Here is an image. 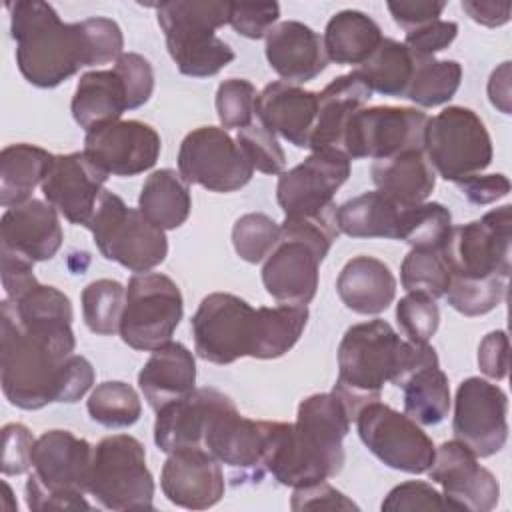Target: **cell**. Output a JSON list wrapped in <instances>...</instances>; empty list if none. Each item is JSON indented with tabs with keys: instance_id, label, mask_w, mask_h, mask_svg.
<instances>
[{
	"instance_id": "6da1fadb",
	"label": "cell",
	"mask_w": 512,
	"mask_h": 512,
	"mask_svg": "<svg viewBox=\"0 0 512 512\" xmlns=\"http://www.w3.org/2000/svg\"><path fill=\"white\" fill-rule=\"evenodd\" d=\"M70 298L38 284L20 300L0 304V384L22 410L78 402L94 384L88 358L74 354Z\"/></svg>"
},
{
	"instance_id": "7a4b0ae2",
	"label": "cell",
	"mask_w": 512,
	"mask_h": 512,
	"mask_svg": "<svg viewBox=\"0 0 512 512\" xmlns=\"http://www.w3.org/2000/svg\"><path fill=\"white\" fill-rule=\"evenodd\" d=\"M352 416L334 392L312 394L298 404L296 422H270L266 472L282 486L300 488L340 474L344 436Z\"/></svg>"
},
{
	"instance_id": "3957f363",
	"label": "cell",
	"mask_w": 512,
	"mask_h": 512,
	"mask_svg": "<svg viewBox=\"0 0 512 512\" xmlns=\"http://www.w3.org/2000/svg\"><path fill=\"white\" fill-rule=\"evenodd\" d=\"M430 364H438V354L430 344L402 340L386 320L374 318L344 332L332 392L356 420L362 406L380 400L384 384L400 388L414 370Z\"/></svg>"
},
{
	"instance_id": "277c9868",
	"label": "cell",
	"mask_w": 512,
	"mask_h": 512,
	"mask_svg": "<svg viewBox=\"0 0 512 512\" xmlns=\"http://www.w3.org/2000/svg\"><path fill=\"white\" fill-rule=\"evenodd\" d=\"M6 8L16 42V64L32 86L56 88L80 68L100 66L90 18L62 22L58 12L42 0H18Z\"/></svg>"
},
{
	"instance_id": "5b68a950",
	"label": "cell",
	"mask_w": 512,
	"mask_h": 512,
	"mask_svg": "<svg viewBox=\"0 0 512 512\" xmlns=\"http://www.w3.org/2000/svg\"><path fill=\"white\" fill-rule=\"evenodd\" d=\"M336 208L280 224V240L262 266L264 288L278 304L306 306L316 296L318 268L340 234Z\"/></svg>"
},
{
	"instance_id": "8992f818",
	"label": "cell",
	"mask_w": 512,
	"mask_h": 512,
	"mask_svg": "<svg viewBox=\"0 0 512 512\" xmlns=\"http://www.w3.org/2000/svg\"><path fill=\"white\" fill-rule=\"evenodd\" d=\"M158 26L166 48L184 76L208 78L234 60L228 42L216 36V28L228 24L230 2L224 0H168L156 4Z\"/></svg>"
},
{
	"instance_id": "52a82bcc",
	"label": "cell",
	"mask_w": 512,
	"mask_h": 512,
	"mask_svg": "<svg viewBox=\"0 0 512 512\" xmlns=\"http://www.w3.org/2000/svg\"><path fill=\"white\" fill-rule=\"evenodd\" d=\"M92 452L94 446L70 430L42 432L32 448V470L24 486L26 506L32 512L90 510L92 504L84 494Z\"/></svg>"
},
{
	"instance_id": "ba28073f",
	"label": "cell",
	"mask_w": 512,
	"mask_h": 512,
	"mask_svg": "<svg viewBox=\"0 0 512 512\" xmlns=\"http://www.w3.org/2000/svg\"><path fill=\"white\" fill-rule=\"evenodd\" d=\"M86 228L92 232L100 254L130 272H150L166 260L164 230L110 190H102Z\"/></svg>"
},
{
	"instance_id": "9c48e42d",
	"label": "cell",
	"mask_w": 512,
	"mask_h": 512,
	"mask_svg": "<svg viewBox=\"0 0 512 512\" xmlns=\"http://www.w3.org/2000/svg\"><path fill=\"white\" fill-rule=\"evenodd\" d=\"M88 494L106 510H150L154 506V478L138 438L112 434L94 446Z\"/></svg>"
},
{
	"instance_id": "30bf717a",
	"label": "cell",
	"mask_w": 512,
	"mask_h": 512,
	"mask_svg": "<svg viewBox=\"0 0 512 512\" xmlns=\"http://www.w3.org/2000/svg\"><path fill=\"white\" fill-rule=\"evenodd\" d=\"M424 152L434 172L456 184L490 166L492 140L486 124L474 110L448 106L428 118Z\"/></svg>"
},
{
	"instance_id": "8fae6325",
	"label": "cell",
	"mask_w": 512,
	"mask_h": 512,
	"mask_svg": "<svg viewBox=\"0 0 512 512\" xmlns=\"http://www.w3.org/2000/svg\"><path fill=\"white\" fill-rule=\"evenodd\" d=\"M182 314L178 284L160 272H140L128 280L118 334L130 348L154 352L172 340Z\"/></svg>"
},
{
	"instance_id": "7c38bea8",
	"label": "cell",
	"mask_w": 512,
	"mask_h": 512,
	"mask_svg": "<svg viewBox=\"0 0 512 512\" xmlns=\"http://www.w3.org/2000/svg\"><path fill=\"white\" fill-rule=\"evenodd\" d=\"M196 354L212 364H232L254 354L258 336V308L228 292L202 298L190 320Z\"/></svg>"
},
{
	"instance_id": "4fadbf2b",
	"label": "cell",
	"mask_w": 512,
	"mask_h": 512,
	"mask_svg": "<svg viewBox=\"0 0 512 512\" xmlns=\"http://www.w3.org/2000/svg\"><path fill=\"white\" fill-rule=\"evenodd\" d=\"M512 206L504 204L482 218L452 226L442 248L452 276L464 278H510Z\"/></svg>"
},
{
	"instance_id": "5bb4252c",
	"label": "cell",
	"mask_w": 512,
	"mask_h": 512,
	"mask_svg": "<svg viewBox=\"0 0 512 512\" xmlns=\"http://www.w3.org/2000/svg\"><path fill=\"white\" fill-rule=\"evenodd\" d=\"M354 422L364 446L388 468L422 474L432 466L434 442L410 416L374 400L360 408Z\"/></svg>"
},
{
	"instance_id": "9a60e30c",
	"label": "cell",
	"mask_w": 512,
	"mask_h": 512,
	"mask_svg": "<svg viewBox=\"0 0 512 512\" xmlns=\"http://www.w3.org/2000/svg\"><path fill=\"white\" fill-rule=\"evenodd\" d=\"M178 174L186 184L226 194L246 186L254 168L224 128L200 126L188 132L180 144Z\"/></svg>"
},
{
	"instance_id": "2e32d148",
	"label": "cell",
	"mask_w": 512,
	"mask_h": 512,
	"mask_svg": "<svg viewBox=\"0 0 512 512\" xmlns=\"http://www.w3.org/2000/svg\"><path fill=\"white\" fill-rule=\"evenodd\" d=\"M428 116L408 106H372L352 114L342 136V152L350 158L384 160L412 148H424Z\"/></svg>"
},
{
	"instance_id": "e0dca14e",
	"label": "cell",
	"mask_w": 512,
	"mask_h": 512,
	"mask_svg": "<svg viewBox=\"0 0 512 512\" xmlns=\"http://www.w3.org/2000/svg\"><path fill=\"white\" fill-rule=\"evenodd\" d=\"M270 422L252 420L238 412L228 396L212 414L204 432L202 448L220 464L230 468L234 484L260 482L266 474L264 454L268 444Z\"/></svg>"
},
{
	"instance_id": "ac0fdd59",
	"label": "cell",
	"mask_w": 512,
	"mask_h": 512,
	"mask_svg": "<svg viewBox=\"0 0 512 512\" xmlns=\"http://www.w3.org/2000/svg\"><path fill=\"white\" fill-rule=\"evenodd\" d=\"M350 176V158L334 148L316 150L278 176L276 200L284 218L320 216L336 208L334 194Z\"/></svg>"
},
{
	"instance_id": "d6986e66",
	"label": "cell",
	"mask_w": 512,
	"mask_h": 512,
	"mask_svg": "<svg viewBox=\"0 0 512 512\" xmlns=\"http://www.w3.org/2000/svg\"><path fill=\"white\" fill-rule=\"evenodd\" d=\"M508 396L498 386L480 376H470L458 384L454 398L452 430L458 442L478 458L500 452L508 440Z\"/></svg>"
},
{
	"instance_id": "ffe728a7",
	"label": "cell",
	"mask_w": 512,
	"mask_h": 512,
	"mask_svg": "<svg viewBox=\"0 0 512 512\" xmlns=\"http://www.w3.org/2000/svg\"><path fill=\"white\" fill-rule=\"evenodd\" d=\"M426 472L432 482L442 486L448 510L490 512L498 504L500 484L496 476L478 464V456L458 440L442 442Z\"/></svg>"
},
{
	"instance_id": "44dd1931",
	"label": "cell",
	"mask_w": 512,
	"mask_h": 512,
	"mask_svg": "<svg viewBox=\"0 0 512 512\" xmlns=\"http://www.w3.org/2000/svg\"><path fill=\"white\" fill-rule=\"evenodd\" d=\"M162 150L160 134L140 120H110L84 136V154L108 176H136L150 170Z\"/></svg>"
},
{
	"instance_id": "7402d4cb",
	"label": "cell",
	"mask_w": 512,
	"mask_h": 512,
	"mask_svg": "<svg viewBox=\"0 0 512 512\" xmlns=\"http://www.w3.org/2000/svg\"><path fill=\"white\" fill-rule=\"evenodd\" d=\"M106 180L108 174L84 152H70L54 156L40 188L46 202L70 224L88 226Z\"/></svg>"
},
{
	"instance_id": "603a6c76",
	"label": "cell",
	"mask_w": 512,
	"mask_h": 512,
	"mask_svg": "<svg viewBox=\"0 0 512 512\" xmlns=\"http://www.w3.org/2000/svg\"><path fill=\"white\" fill-rule=\"evenodd\" d=\"M160 488L164 496L186 510H206L218 504L226 490L222 464L204 448H184L168 454Z\"/></svg>"
},
{
	"instance_id": "cb8c5ba5",
	"label": "cell",
	"mask_w": 512,
	"mask_h": 512,
	"mask_svg": "<svg viewBox=\"0 0 512 512\" xmlns=\"http://www.w3.org/2000/svg\"><path fill=\"white\" fill-rule=\"evenodd\" d=\"M58 214L50 202L38 198L6 208L0 220V250L32 262L54 258L64 240Z\"/></svg>"
},
{
	"instance_id": "d4e9b609",
	"label": "cell",
	"mask_w": 512,
	"mask_h": 512,
	"mask_svg": "<svg viewBox=\"0 0 512 512\" xmlns=\"http://www.w3.org/2000/svg\"><path fill=\"white\" fill-rule=\"evenodd\" d=\"M266 60L288 84H304L320 76L328 66L324 40L298 20H284L266 34Z\"/></svg>"
},
{
	"instance_id": "484cf974",
	"label": "cell",
	"mask_w": 512,
	"mask_h": 512,
	"mask_svg": "<svg viewBox=\"0 0 512 512\" xmlns=\"http://www.w3.org/2000/svg\"><path fill=\"white\" fill-rule=\"evenodd\" d=\"M318 92L282 80L270 82L256 98V120L296 148H310Z\"/></svg>"
},
{
	"instance_id": "4316f807",
	"label": "cell",
	"mask_w": 512,
	"mask_h": 512,
	"mask_svg": "<svg viewBox=\"0 0 512 512\" xmlns=\"http://www.w3.org/2000/svg\"><path fill=\"white\" fill-rule=\"evenodd\" d=\"M226 398L216 388H194L188 396L162 406L154 420V444L166 454L202 448L208 422Z\"/></svg>"
},
{
	"instance_id": "83f0119b",
	"label": "cell",
	"mask_w": 512,
	"mask_h": 512,
	"mask_svg": "<svg viewBox=\"0 0 512 512\" xmlns=\"http://www.w3.org/2000/svg\"><path fill=\"white\" fill-rule=\"evenodd\" d=\"M194 384L196 360L184 344L172 340L156 348L138 372V386L154 412L188 396L194 390Z\"/></svg>"
},
{
	"instance_id": "f1b7e54d",
	"label": "cell",
	"mask_w": 512,
	"mask_h": 512,
	"mask_svg": "<svg viewBox=\"0 0 512 512\" xmlns=\"http://www.w3.org/2000/svg\"><path fill=\"white\" fill-rule=\"evenodd\" d=\"M372 98V90L356 74V70L334 78L318 92V112L310 136V150L334 148L342 152V136L354 112L364 108Z\"/></svg>"
},
{
	"instance_id": "f546056e",
	"label": "cell",
	"mask_w": 512,
	"mask_h": 512,
	"mask_svg": "<svg viewBox=\"0 0 512 512\" xmlns=\"http://www.w3.org/2000/svg\"><path fill=\"white\" fill-rule=\"evenodd\" d=\"M336 292L348 310L374 316L394 302L396 278L382 260L362 254L344 264L336 280Z\"/></svg>"
},
{
	"instance_id": "4dcf8cb0",
	"label": "cell",
	"mask_w": 512,
	"mask_h": 512,
	"mask_svg": "<svg viewBox=\"0 0 512 512\" xmlns=\"http://www.w3.org/2000/svg\"><path fill=\"white\" fill-rule=\"evenodd\" d=\"M370 174L376 190L402 208L426 202L436 186V172L424 148H412L384 160H374Z\"/></svg>"
},
{
	"instance_id": "1f68e13d",
	"label": "cell",
	"mask_w": 512,
	"mask_h": 512,
	"mask_svg": "<svg viewBox=\"0 0 512 512\" xmlns=\"http://www.w3.org/2000/svg\"><path fill=\"white\" fill-rule=\"evenodd\" d=\"M72 116L86 132L110 122L120 120L128 110V94L120 74L112 70H90L80 76L72 104Z\"/></svg>"
},
{
	"instance_id": "d6a6232c",
	"label": "cell",
	"mask_w": 512,
	"mask_h": 512,
	"mask_svg": "<svg viewBox=\"0 0 512 512\" xmlns=\"http://www.w3.org/2000/svg\"><path fill=\"white\" fill-rule=\"evenodd\" d=\"M324 50L328 62L342 66H362L384 40L380 26L360 10L336 12L324 30Z\"/></svg>"
},
{
	"instance_id": "836d02e7",
	"label": "cell",
	"mask_w": 512,
	"mask_h": 512,
	"mask_svg": "<svg viewBox=\"0 0 512 512\" xmlns=\"http://www.w3.org/2000/svg\"><path fill=\"white\" fill-rule=\"evenodd\" d=\"M54 154L34 144H8L0 152V204L18 206L32 198V192L46 178Z\"/></svg>"
},
{
	"instance_id": "e575fe53",
	"label": "cell",
	"mask_w": 512,
	"mask_h": 512,
	"mask_svg": "<svg viewBox=\"0 0 512 512\" xmlns=\"http://www.w3.org/2000/svg\"><path fill=\"white\" fill-rule=\"evenodd\" d=\"M402 206L380 190L364 192L336 208L338 230L352 238L398 240Z\"/></svg>"
},
{
	"instance_id": "d590c367",
	"label": "cell",
	"mask_w": 512,
	"mask_h": 512,
	"mask_svg": "<svg viewBox=\"0 0 512 512\" xmlns=\"http://www.w3.org/2000/svg\"><path fill=\"white\" fill-rule=\"evenodd\" d=\"M192 208L188 184L182 176L170 168L152 172L140 190L138 210L158 228L176 230L180 228Z\"/></svg>"
},
{
	"instance_id": "8d00e7d4",
	"label": "cell",
	"mask_w": 512,
	"mask_h": 512,
	"mask_svg": "<svg viewBox=\"0 0 512 512\" xmlns=\"http://www.w3.org/2000/svg\"><path fill=\"white\" fill-rule=\"evenodd\" d=\"M400 388L404 392V414L420 426H436L448 416L450 386L440 364L414 370Z\"/></svg>"
},
{
	"instance_id": "74e56055",
	"label": "cell",
	"mask_w": 512,
	"mask_h": 512,
	"mask_svg": "<svg viewBox=\"0 0 512 512\" xmlns=\"http://www.w3.org/2000/svg\"><path fill=\"white\" fill-rule=\"evenodd\" d=\"M414 72V56L404 42L384 38L374 54L356 68L364 84L382 96L404 98Z\"/></svg>"
},
{
	"instance_id": "f35d334b",
	"label": "cell",
	"mask_w": 512,
	"mask_h": 512,
	"mask_svg": "<svg viewBox=\"0 0 512 512\" xmlns=\"http://www.w3.org/2000/svg\"><path fill=\"white\" fill-rule=\"evenodd\" d=\"M308 324V308L278 304L258 308V336L252 358L272 360L284 356L300 340Z\"/></svg>"
},
{
	"instance_id": "ab89813d",
	"label": "cell",
	"mask_w": 512,
	"mask_h": 512,
	"mask_svg": "<svg viewBox=\"0 0 512 512\" xmlns=\"http://www.w3.org/2000/svg\"><path fill=\"white\" fill-rule=\"evenodd\" d=\"M462 80V66L456 60H436L430 58H416L414 56V72L408 84L406 96L416 106L434 108L442 106L460 88Z\"/></svg>"
},
{
	"instance_id": "60d3db41",
	"label": "cell",
	"mask_w": 512,
	"mask_h": 512,
	"mask_svg": "<svg viewBox=\"0 0 512 512\" xmlns=\"http://www.w3.org/2000/svg\"><path fill=\"white\" fill-rule=\"evenodd\" d=\"M86 408L90 418L104 428H128L136 424L142 414L138 392L120 380L98 384L90 392Z\"/></svg>"
},
{
	"instance_id": "b9f144b4",
	"label": "cell",
	"mask_w": 512,
	"mask_h": 512,
	"mask_svg": "<svg viewBox=\"0 0 512 512\" xmlns=\"http://www.w3.org/2000/svg\"><path fill=\"white\" fill-rule=\"evenodd\" d=\"M452 230V214L440 202H422L408 206L400 216L398 240L412 248L442 250Z\"/></svg>"
},
{
	"instance_id": "7bdbcfd3",
	"label": "cell",
	"mask_w": 512,
	"mask_h": 512,
	"mask_svg": "<svg viewBox=\"0 0 512 512\" xmlns=\"http://www.w3.org/2000/svg\"><path fill=\"white\" fill-rule=\"evenodd\" d=\"M82 316L90 332L98 336H114L126 304V288L118 280L100 278L82 290Z\"/></svg>"
},
{
	"instance_id": "ee69618b",
	"label": "cell",
	"mask_w": 512,
	"mask_h": 512,
	"mask_svg": "<svg viewBox=\"0 0 512 512\" xmlns=\"http://www.w3.org/2000/svg\"><path fill=\"white\" fill-rule=\"evenodd\" d=\"M450 268L442 250L412 248L400 266V282L406 292H422L430 298H442L450 286Z\"/></svg>"
},
{
	"instance_id": "f6af8a7d",
	"label": "cell",
	"mask_w": 512,
	"mask_h": 512,
	"mask_svg": "<svg viewBox=\"0 0 512 512\" xmlns=\"http://www.w3.org/2000/svg\"><path fill=\"white\" fill-rule=\"evenodd\" d=\"M508 278H464L452 276L444 294L446 302L464 316H482L492 312L506 296Z\"/></svg>"
},
{
	"instance_id": "bcb514c9",
	"label": "cell",
	"mask_w": 512,
	"mask_h": 512,
	"mask_svg": "<svg viewBox=\"0 0 512 512\" xmlns=\"http://www.w3.org/2000/svg\"><path fill=\"white\" fill-rule=\"evenodd\" d=\"M280 240V224L262 212H248L232 226V246L236 254L248 262L258 264L274 250Z\"/></svg>"
},
{
	"instance_id": "7dc6e473",
	"label": "cell",
	"mask_w": 512,
	"mask_h": 512,
	"mask_svg": "<svg viewBox=\"0 0 512 512\" xmlns=\"http://www.w3.org/2000/svg\"><path fill=\"white\" fill-rule=\"evenodd\" d=\"M258 92L244 78H228L216 90V112L224 130L246 128L256 118Z\"/></svg>"
},
{
	"instance_id": "c3c4849f",
	"label": "cell",
	"mask_w": 512,
	"mask_h": 512,
	"mask_svg": "<svg viewBox=\"0 0 512 512\" xmlns=\"http://www.w3.org/2000/svg\"><path fill=\"white\" fill-rule=\"evenodd\" d=\"M396 322L414 344H428L440 326V310L434 298L422 292H408L396 304Z\"/></svg>"
},
{
	"instance_id": "681fc988",
	"label": "cell",
	"mask_w": 512,
	"mask_h": 512,
	"mask_svg": "<svg viewBox=\"0 0 512 512\" xmlns=\"http://www.w3.org/2000/svg\"><path fill=\"white\" fill-rule=\"evenodd\" d=\"M236 142L254 170L272 176H280L284 172L286 154L278 144L276 136L258 120H254L246 128H240Z\"/></svg>"
},
{
	"instance_id": "f907efd6",
	"label": "cell",
	"mask_w": 512,
	"mask_h": 512,
	"mask_svg": "<svg viewBox=\"0 0 512 512\" xmlns=\"http://www.w3.org/2000/svg\"><path fill=\"white\" fill-rule=\"evenodd\" d=\"M280 16L278 2H230L228 24L244 38L260 40L274 28Z\"/></svg>"
},
{
	"instance_id": "816d5d0a",
	"label": "cell",
	"mask_w": 512,
	"mask_h": 512,
	"mask_svg": "<svg viewBox=\"0 0 512 512\" xmlns=\"http://www.w3.org/2000/svg\"><path fill=\"white\" fill-rule=\"evenodd\" d=\"M114 70L120 74L126 86L128 110L140 108L150 100L154 92V70L148 58L138 52H122V56L114 62Z\"/></svg>"
},
{
	"instance_id": "f5cc1de1",
	"label": "cell",
	"mask_w": 512,
	"mask_h": 512,
	"mask_svg": "<svg viewBox=\"0 0 512 512\" xmlns=\"http://www.w3.org/2000/svg\"><path fill=\"white\" fill-rule=\"evenodd\" d=\"M382 512L404 510H448L442 492L422 480H408L394 486L382 500Z\"/></svg>"
},
{
	"instance_id": "db71d44e",
	"label": "cell",
	"mask_w": 512,
	"mask_h": 512,
	"mask_svg": "<svg viewBox=\"0 0 512 512\" xmlns=\"http://www.w3.org/2000/svg\"><path fill=\"white\" fill-rule=\"evenodd\" d=\"M34 436L24 424L10 422L2 428V462L0 470L4 476H18L32 470V448Z\"/></svg>"
},
{
	"instance_id": "11a10c76",
	"label": "cell",
	"mask_w": 512,
	"mask_h": 512,
	"mask_svg": "<svg viewBox=\"0 0 512 512\" xmlns=\"http://www.w3.org/2000/svg\"><path fill=\"white\" fill-rule=\"evenodd\" d=\"M458 36V24L452 20H434L420 28L406 32L404 46L416 58H430L436 52L448 48Z\"/></svg>"
},
{
	"instance_id": "9f6ffc18",
	"label": "cell",
	"mask_w": 512,
	"mask_h": 512,
	"mask_svg": "<svg viewBox=\"0 0 512 512\" xmlns=\"http://www.w3.org/2000/svg\"><path fill=\"white\" fill-rule=\"evenodd\" d=\"M290 508L294 512L300 510H360L346 494L330 486L326 480L294 488Z\"/></svg>"
},
{
	"instance_id": "6f0895ef",
	"label": "cell",
	"mask_w": 512,
	"mask_h": 512,
	"mask_svg": "<svg viewBox=\"0 0 512 512\" xmlns=\"http://www.w3.org/2000/svg\"><path fill=\"white\" fill-rule=\"evenodd\" d=\"M0 262H2V286L8 300H20L26 292H30L40 282L34 276V262L18 256L8 250H0Z\"/></svg>"
},
{
	"instance_id": "680465c9",
	"label": "cell",
	"mask_w": 512,
	"mask_h": 512,
	"mask_svg": "<svg viewBox=\"0 0 512 512\" xmlns=\"http://www.w3.org/2000/svg\"><path fill=\"white\" fill-rule=\"evenodd\" d=\"M508 336L504 330H494L486 334L478 346V368L484 376L492 380H504L508 376Z\"/></svg>"
},
{
	"instance_id": "91938a15",
	"label": "cell",
	"mask_w": 512,
	"mask_h": 512,
	"mask_svg": "<svg viewBox=\"0 0 512 512\" xmlns=\"http://www.w3.org/2000/svg\"><path fill=\"white\" fill-rule=\"evenodd\" d=\"M386 8L392 14L394 22L400 28H404L406 32H410L414 28H420L424 24L440 20V14L446 8V2H438V0H400V2H388Z\"/></svg>"
},
{
	"instance_id": "94428289",
	"label": "cell",
	"mask_w": 512,
	"mask_h": 512,
	"mask_svg": "<svg viewBox=\"0 0 512 512\" xmlns=\"http://www.w3.org/2000/svg\"><path fill=\"white\" fill-rule=\"evenodd\" d=\"M462 194L478 206L492 204L510 192V180L504 174H476L462 182H456Z\"/></svg>"
},
{
	"instance_id": "6125c7cd",
	"label": "cell",
	"mask_w": 512,
	"mask_h": 512,
	"mask_svg": "<svg viewBox=\"0 0 512 512\" xmlns=\"http://www.w3.org/2000/svg\"><path fill=\"white\" fill-rule=\"evenodd\" d=\"M462 10L478 24L496 28L510 20L512 4L508 0H462Z\"/></svg>"
},
{
	"instance_id": "be15d7a7",
	"label": "cell",
	"mask_w": 512,
	"mask_h": 512,
	"mask_svg": "<svg viewBox=\"0 0 512 512\" xmlns=\"http://www.w3.org/2000/svg\"><path fill=\"white\" fill-rule=\"evenodd\" d=\"M488 98L500 112L510 114V62H502L488 80Z\"/></svg>"
}]
</instances>
